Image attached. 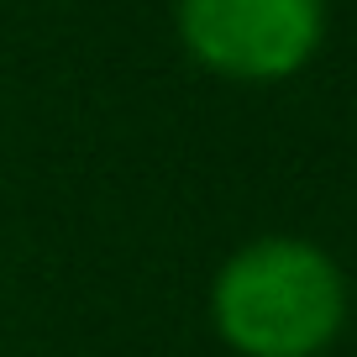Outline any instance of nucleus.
<instances>
[{
	"mask_svg": "<svg viewBox=\"0 0 357 357\" xmlns=\"http://www.w3.org/2000/svg\"><path fill=\"white\" fill-rule=\"evenodd\" d=\"M211 326L236 357H321L347 326V279L310 236H252L215 268Z\"/></svg>",
	"mask_w": 357,
	"mask_h": 357,
	"instance_id": "obj_1",
	"label": "nucleus"
},
{
	"mask_svg": "<svg viewBox=\"0 0 357 357\" xmlns=\"http://www.w3.org/2000/svg\"><path fill=\"white\" fill-rule=\"evenodd\" d=\"M326 37V0H178V43L236 84L300 74Z\"/></svg>",
	"mask_w": 357,
	"mask_h": 357,
	"instance_id": "obj_2",
	"label": "nucleus"
}]
</instances>
